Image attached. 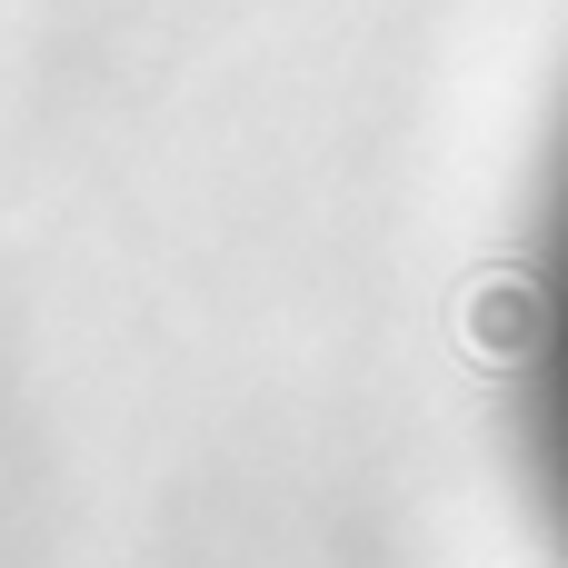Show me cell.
<instances>
[{"instance_id":"6da1fadb","label":"cell","mask_w":568,"mask_h":568,"mask_svg":"<svg viewBox=\"0 0 568 568\" xmlns=\"http://www.w3.org/2000/svg\"><path fill=\"white\" fill-rule=\"evenodd\" d=\"M529 439H539V479H549V509L568 539V130L549 220H539V270H529Z\"/></svg>"}]
</instances>
